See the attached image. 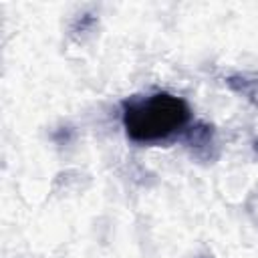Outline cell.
I'll return each instance as SVG.
<instances>
[{"label":"cell","mask_w":258,"mask_h":258,"mask_svg":"<svg viewBox=\"0 0 258 258\" xmlns=\"http://www.w3.org/2000/svg\"><path fill=\"white\" fill-rule=\"evenodd\" d=\"M191 111L181 97L171 93H153L133 97L123 103V127L135 143H157L183 131Z\"/></svg>","instance_id":"6da1fadb"}]
</instances>
